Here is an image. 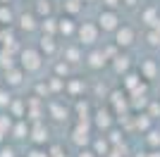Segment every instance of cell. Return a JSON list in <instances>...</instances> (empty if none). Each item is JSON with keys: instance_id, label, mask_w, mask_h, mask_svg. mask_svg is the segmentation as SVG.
Listing matches in <instances>:
<instances>
[{"instance_id": "24", "label": "cell", "mask_w": 160, "mask_h": 157, "mask_svg": "<svg viewBox=\"0 0 160 157\" xmlns=\"http://www.w3.org/2000/svg\"><path fill=\"white\" fill-rule=\"evenodd\" d=\"M48 155L50 157H67V152L62 150V145H53V148L48 150Z\"/></svg>"}, {"instance_id": "3", "label": "cell", "mask_w": 160, "mask_h": 157, "mask_svg": "<svg viewBox=\"0 0 160 157\" xmlns=\"http://www.w3.org/2000/svg\"><path fill=\"white\" fill-rule=\"evenodd\" d=\"M98 26L103 29V31H117V29H120V19H117L115 10H105V12H100Z\"/></svg>"}, {"instance_id": "6", "label": "cell", "mask_w": 160, "mask_h": 157, "mask_svg": "<svg viewBox=\"0 0 160 157\" xmlns=\"http://www.w3.org/2000/svg\"><path fill=\"white\" fill-rule=\"evenodd\" d=\"M22 78H24L22 67H14V69H7V72H5V83L7 86H19Z\"/></svg>"}, {"instance_id": "10", "label": "cell", "mask_w": 160, "mask_h": 157, "mask_svg": "<svg viewBox=\"0 0 160 157\" xmlns=\"http://www.w3.org/2000/svg\"><path fill=\"white\" fill-rule=\"evenodd\" d=\"M10 133H12V136L17 138V140H22V138H27V136H29V126H27V124H24V121L19 119V121H17V124L12 126V131H10Z\"/></svg>"}, {"instance_id": "23", "label": "cell", "mask_w": 160, "mask_h": 157, "mask_svg": "<svg viewBox=\"0 0 160 157\" xmlns=\"http://www.w3.org/2000/svg\"><path fill=\"white\" fill-rule=\"evenodd\" d=\"M141 69H143V74H146L148 78L155 76V62H151V59H148V62H143V67H141Z\"/></svg>"}, {"instance_id": "19", "label": "cell", "mask_w": 160, "mask_h": 157, "mask_svg": "<svg viewBox=\"0 0 160 157\" xmlns=\"http://www.w3.org/2000/svg\"><path fill=\"white\" fill-rule=\"evenodd\" d=\"M127 67H129V57L127 55H117V57H115V72H124Z\"/></svg>"}, {"instance_id": "13", "label": "cell", "mask_w": 160, "mask_h": 157, "mask_svg": "<svg viewBox=\"0 0 160 157\" xmlns=\"http://www.w3.org/2000/svg\"><path fill=\"white\" fill-rule=\"evenodd\" d=\"M19 26L24 29V31H33L38 24H36V17H33V14H22L19 17Z\"/></svg>"}, {"instance_id": "36", "label": "cell", "mask_w": 160, "mask_h": 157, "mask_svg": "<svg viewBox=\"0 0 160 157\" xmlns=\"http://www.w3.org/2000/svg\"><path fill=\"white\" fill-rule=\"evenodd\" d=\"M81 2H93V0H81Z\"/></svg>"}, {"instance_id": "31", "label": "cell", "mask_w": 160, "mask_h": 157, "mask_svg": "<svg viewBox=\"0 0 160 157\" xmlns=\"http://www.w3.org/2000/svg\"><path fill=\"white\" fill-rule=\"evenodd\" d=\"M148 124H151V121H148L146 114H143V117H136V126H139V129H148Z\"/></svg>"}, {"instance_id": "12", "label": "cell", "mask_w": 160, "mask_h": 157, "mask_svg": "<svg viewBox=\"0 0 160 157\" xmlns=\"http://www.w3.org/2000/svg\"><path fill=\"white\" fill-rule=\"evenodd\" d=\"M96 124H98L100 129H108V126L112 124V119H110V112H108V110H98V112H96Z\"/></svg>"}, {"instance_id": "1", "label": "cell", "mask_w": 160, "mask_h": 157, "mask_svg": "<svg viewBox=\"0 0 160 157\" xmlns=\"http://www.w3.org/2000/svg\"><path fill=\"white\" fill-rule=\"evenodd\" d=\"M19 67L22 72H38L41 64H43V55H41V50H36V48H24L19 55Z\"/></svg>"}, {"instance_id": "35", "label": "cell", "mask_w": 160, "mask_h": 157, "mask_svg": "<svg viewBox=\"0 0 160 157\" xmlns=\"http://www.w3.org/2000/svg\"><path fill=\"white\" fill-rule=\"evenodd\" d=\"M103 2H105V5L110 7V10H112V7H117V5H120V0H103Z\"/></svg>"}, {"instance_id": "9", "label": "cell", "mask_w": 160, "mask_h": 157, "mask_svg": "<svg viewBox=\"0 0 160 157\" xmlns=\"http://www.w3.org/2000/svg\"><path fill=\"white\" fill-rule=\"evenodd\" d=\"M105 62H108V57H105V52H103V50H93L91 55H88V67H93V69L103 67Z\"/></svg>"}, {"instance_id": "21", "label": "cell", "mask_w": 160, "mask_h": 157, "mask_svg": "<svg viewBox=\"0 0 160 157\" xmlns=\"http://www.w3.org/2000/svg\"><path fill=\"white\" fill-rule=\"evenodd\" d=\"M124 86H127L129 91H136V88H139V76H136V74H129V76L124 78Z\"/></svg>"}, {"instance_id": "34", "label": "cell", "mask_w": 160, "mask_h": 157, "mask_svg": "<svg viewBox=\"0 0 160 157\" xmlns=\"http://www.w3.org/2000/svg\"><path fill=\"white\" fill-rule=\"evenodd\" d=\"M151 114H153V117H158V114H160V105H158V102L151 105Z\"/></svg>"}, {"instance_id": "33", "label": "cell", "mask_w": 160, "mask_h": 157, "mask_svg": "<svg viewBox=\"0 0 160 157\" xmlns=\"http://www.w3.org/2000/svg\"><path fill=\"white\" fill-rule=\"evenodd\" d=\"M77 157H96V152L93 150H79V152H77Z\"/></svg>"}, {"instance_id": "15", "label": "cell", "mask_w": 160, "mask_h": 157, "mask_svg": "<svg viewBox=\"0 0 160 157\" xmlns=\"http://www.w3.org/2000/svg\"><path fill=\"white\" fill-rule=\"evenodd\" d=\"M41 29L46 31V36H55V33H58V21H55L53 17H48V19H43Z\"/></svg>"}, {"instance_id": "2", "label": "cell", "mask_w": 160, "mask_h": 157, "mask_svg": "<svg viewBox=\"0 0 160 157\" xmlns=\"http://www.w3.org/2000/svg\"><path fill=\"white\" fill-rule=\"evenodd\" d=\"M77 36H79L81 45H91L98 40V26L91 24V21H84L81 26H77Z\"/></svg>"}, {"instance_id": "26", "label": "cell", "mask_w": 160, "mask_h": 157, "mask_svg": "<svg viewBox=\"0 0 160 157\" xmlns=\"http://www.w3.org/2000/svg\"><path fill=\"white\" fill-rule=\"evenodd\" d=\"M0 157H17V152H14V148H10V145H2V148H0Z\"/></svg>"}, {"instance_id": "25", "label": "cell", "mask_w": 160, "mask_h": 157, "mask_svg": "<svg viewBox=\"0 0 160 157\" xmlns=\"http://www.w3.org/2000/svg\"><path fill=\"white\" fill-rule=\"evenodd\" d=\"M100 152H103V155H105L108 152V140H96V155H100Z\"/></svg>"}, {"instance_id": "22", "label": "cell", "mask_w": 160, "mask_h": 157, "mask_svg": "<svg viewBox=\"0 0 160 157\" xmlns=\"http://www.w3.org/2000/svg\"><path fill=\"white\" fill-rule=\"evenodd\" d=\"M12 105V95H10V91H2L0 88V107H10Z\"/></svg>"}, {"instance_id": "7", "label": "cell", "mask_w": 160, "mask_h": 157, "mask_svg": "<svg viewBox=\"0 0 160 157\" xmlns=\"http://www.w3.org/2000/svg\"><path fill=\"white\" fill-rule=\"evenodd\" d=\"M38 50L41 55H53L55 50H58V45H55V36H43L38 43Z\"/></svg>"}, {"instance_id": "28", "label": "cell", "mask_w": 160, "mask_h": 157, "mask_svg": "<svg viewBox=\"0 0 160 157\" xmlns=\"http://www.w3.org/2000/svg\"><path fill=\"white\" fill-rule=\"evenodd\" d=\"M143 19H146V24H158V19H155V10H148V12L143 14Z\"/></svg>"}, {"instance_id": "20", "label": "cell", "mask_w": 160, "mask_h": 157, "mask_svg": "<svg viewBox=\"0 0 160 157\" xmlns=\"http://www.w3.org/2000/svg\"><path fill=\"white\" fill-rule=\"evenodd\" d=\"M12 19H14V17H12V10L2 5V7H0V24H12Z\"/></svg>"}, {"instance_id": "32", "label": "cell", "mask_w": 160, "mask_h": 157, "mask_svg": "<svg viewBox=\"0 0 160 157\" xmlns=\"http://www.w3.org/2000/svg\"><path fill=\"white\" fill-rule=\"evenodd\" d=\"M148 43H151V45H158V43H160V33L158 31L148 33Z\"/></svg>"}, {"instance_id": "27", "label": "cell", "mask_w": 160, "mask_h": 157, "mask_svg": "<svg viewBox=\"0 0 160 157\" xmlns=\"http://www.w3.org/2000/svg\"><path fill=\"white\" fill-rule=\"evenodd\" d=\"M27 157H50V155H48V150H38V148H33V150H29Z\"/></svg>"}, {"instance_id": "29", "label": "cell", "mask_w": 160, "mask_h": 157, "mask_svg": "<svg viewBox=\"0 0 160 157\" xmlns=\"http://www.w3.org/2000/svg\"><path fill=\"white\" fill-rule=\"evenodd\" d=\"M55 72H58V74H65V76H67V72H69V64H67V62H58V64H55Z\"/></svg>"}, {"instance_id": "4", "label": "cell", "mask_w": 160, "mask_h": 157, "mask_svg": "<svg viewBox=\"0 0 160 157\" xmlns=\"http://www.w3.org/2000/svg\"><path fill=\"white\" fill-rule=\"evenodd\" d=\"M115 43H117V45H132L134 43V31L132 29H129V26H122V29H117V31H115Z\"/></svg>"}, {"instance_id": "16", "label": "cell", "mask_w": 160, "mask_h": 157, "mask_svg": "<svg viewBox=\"0 0 160 157\" xmlns=\"http://www.w3.org/2000/svg\"><path fill=\"white\" fill-rule=\"evenodd\" d=\"M62 7H65L69 14H77L81 7H84V2H81V0H65V5H62Z\"/></svg>"}, {"instance_id": "30", "label": "cell", "mask_w": 160, "mask_h": 157, "mask_svg": "<svg viewBox=\"0 0 160 157\" xmlns=\"http://www.w3.org/2000/svg\"><path fill=\"white\" fill-rule=\"evenodd\" d=\"M148 143H151V145L160 143V133H158V131H151V133H148Z\"/></svg>"}, {"instance_id": "14", "label": "cell", "mask_w": 160, "mask_h": 157, "mask_svg": "<svg viewBox=\"0 0 160 157\" xmlns=\"http://www.w3.org/2000/svg\"><path fill=\"white\" fill-rule=\"evenodd\" d=\"M65 59H67V64H69V62H79L84 57H81V50L77 45H69V48H65Z\"/></svg>"}, {"instance_id": "5", "label": "cell", "mask_w": 160, "mask_h": 157, "mask_svg": "<svg viewBox=\"0 0 160 157\" xmlns=\"http://www.w3.org/2000/svg\"><path fill=\"white\" fill-rule=\"evenodd\" d=\"M31 140L36 145H41V143H46V140H48V129L41 124V121H36V124L31 126Z\"/></svg>"}, {"instance_id": "8", "label": "cell", "mask_w": 160, "mask_h": 157, "mask_svg": "<svg viewBox=\"0 0 160 157\" xmlns=\"http://www.w3.org/2000/svg\"><path fill=\"white\" fill-rule=\"evenodd\" d=\"M58 33H65V36H72V33H77V26H74L72 17H62V19L58 21Z\"/></svg>"}, {"instance_id": "11", "label": "cell", "mask_w": 160, "mask_h": 157, "mask_svg": "<svg viewBox=\"0 0 160 157\" xmlns=\"http://www.w3.org/2000/svg\"><path fill=\"white\" fill-rule=\"evenodd\" d=\"M10 110H12V114H14L17 119L27 117V100H14V102L10 105Z\"/></svg>"}, {"instance_id": "18", "label": "cell", "mask_w": 160, "mask_h": 157, "mask_svg": "<svg viewBox=\"0 0 160 157\" xmlns=\"http://www.w3.org/2000/svg\"><path fill=\"white\" fill-rule=\"evenodd\" d=\"M36 2H38V5H36V12L48 19V14H50V0H36Z\"/></svg>"}, {"instance_id": "17", "label": "cell", "mask_w": 160, "mask_h": 157, "mask_svg": "<svg viewBox=\"0 0 160 157\" xmlns=\"http://www.w3.org/2000/svg\"><path fill=\"white\" fill-rule=\"evenodd\" d=\"M50 114H53V119H58V121H62V119H67V110H62L58 102L50 105Z\"/></svg>"}, {"instance_id": "37", "label": "cell", "mask_w": 160, "mask_h": 157, "mask_svg": "<svg viewBox=\"0 0 160 157\" xmlns=\"http://www.w3.org/2000/svg\"><path fill=\"white\" fill-rule=\"evenodd\" d=\"M2 2H7V0H2Z\"/></svg>"}]
</instances>
